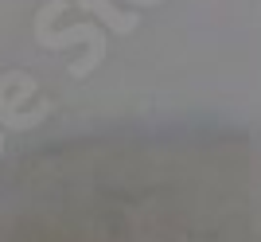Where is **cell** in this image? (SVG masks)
Listing matches in <instances>:
<instances>
[{"label":"cell","mask_w":261,"mask_h":242,"mask_svg":"<svg viewBox=\"0 0 261 242\" xmlns=\"http://www.w3.org/2000/svg\"><path fill=\"white\" fill-rule=\"evenodd\" d=\"M63 8H66V0H47L43 8L35 12V23H32L35 43L47 47V51H63V47L86 43V59L70 63V78H90L101 63H106V55H109L106 32H101L98 23H74V28H66V32H51V20H55Z\"/></svg>","instance_id":"6da1fadb"},{"label":"cell","mask_w":261,"mask_h":242,"mask_svg":"<svg viewBox=\"0 0 261 242\" xmlns=\"http://www.w3.org/2000/svg\"><path fill=\"white\" fill-rule=\"evenodd\" d=\"M35 94V78L23 75V70H8L0 75V125L12 133H28L35 129L39 121H47V113L55 110V102H39L35 110H20V102Z\"/></svg>","instance_id":"7a4b0ae2"},{"label":"cell","mask_w":261,"mask_h":242,"mask_svg":"<svg viewBox=\"0 0 261 242\" xmlns=\"http://www.w3.org/2000/svg\"><path fill=\"white\" fill-rule=\"evenodd\" d=\"M78 8H86L90 16H98L101 28H109L113 35H129V32H137V23H141V12H121V8H113L109 0H78Z\"/></svg>","instance_id":"3957f363"}]
</instances>
